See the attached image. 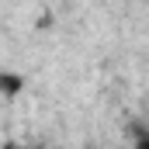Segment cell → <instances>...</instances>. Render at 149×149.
Listing matches in <instances>:
<instances>
[{"instance_id": "6da1fadb", "label": "cell", "mask_w": 149, "mask_h": 149, "mask_svg": "<svg viewBox=\"0 0 149 149\" xmlns=\"http://www.w3.org/2000/svg\"><path fill=\"white\" fill-rule=\"evenodd\" d=\"M21 87H24V76L21 73H0V94L14 97V94H21Z\"/></svg>"}, {"instance_id": "7a4b0ae2", "label": "cell", "mask_w": 149, "mask_h": 149, "mask_svg": "<svg viewBox=\"0 0 149 149\" xmlns=\"http://www.w3.org/2000/svg\"><path fill=\"white\" fill-rule=\"evenodd\" d=\"M135 149H149V132L142 135V139H139V142H135Z\"/></svg>"}]
</instances>
